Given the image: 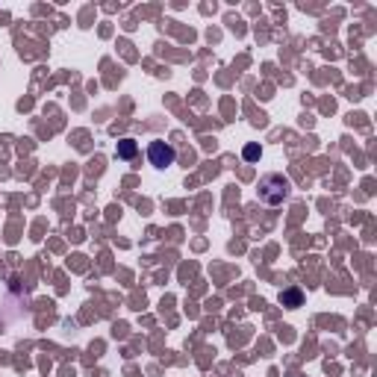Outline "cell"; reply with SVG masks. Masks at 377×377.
I'll use <instances>...</instances> for the list:
<instances>
[{"label":"cell","mask_w":377,"mask_h":377,"mask_svg":"<svg viewBox=\"0 0 377 377\" xmlns=\"http://www.w3.org/2000/svg\"><path fill=\"white\" fill-rule=\"evenodd\" d=\"M147 159H150L154 168H171V165L177 162V150L168 142H150L147 145Z\"/></svg>","instance_id":"7a4b0ae2"},{"label":"cell","mask_w":377,"mask_h":377,"mask_svg":"<svg viewBox=\"0 0 377 377\" xmlns=\"http://www.w3.org/2000/svg\"><path fill=\"white\" fill-rule=\"evenodd\" d=\"M280 304L289 307V310H295V307L304 304V292H300L298 286H292V289H283V292H280Z\"/></svg>","instance_id":"3957f363"},{"label":"cell","mask_w":377,"mask_h":377,"mask_svg":"<svg viewBox=\"0 0 377 377\" xmlns=\"http://www.w3.org/2000/svg\"><path fill=\"white\" fill-rule=\"evenodd\" d=\"M242 157L248 159V162H256L263 157V147L260 145H245V150H242Z\"/></svg>","instance_id":"5b68a950"},{"label":"cell","mask_w":377,"mask_h":377,"mask_svg":"<svg viewBox=\"0 0 377 377\" xmlns=\"http://www.w3.org/2000/svg\"><path fill=\"white\" fill-rule=\"evenodd\" d=\"M289 192H292L289 177H283V174H265L260 180V189H256V198H260L263 204H268V206H280L286 198H289Z\"/></svg>","instance_id":"6da1fadb"},{"label":"cell","mask_w":377,"mask_h":377,"mask_svg":"<svg viewBox=\"0 0 377 377\" xmlns=\"http://www.w3.org/2000/svg\"><path fill=\"white\" fill-rule=\"evenodd\" d=\"M135 150H139V145H135L133 139H121V142H118V147H115V157L118 159H133Z\"/></svg>","instance_id":"277c9868"}]
</instances>
